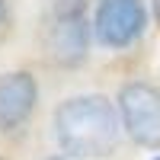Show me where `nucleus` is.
I'll use <instances>...</instances> for the list:
<instances>
[{
  "label": "nucleus",
  "mask_w": 160,
  "mask_h": 160,
  "mask_svg": "<svg viewBox=\"0 0 160 160\" xmlns=\"http://www.w3.org/2000/svg\"><path fill=\"white\" fill-rule=\"evenodd\" d=\"M45 48H48L51 61H58V64L83 61L87 58V16H83V10L80 7L61 10L48 29Z\"/></svg>",
  "instance_id": "obj_4"
},
{
  "label": "nucleus",
  "mask_w": 160,
  "mask_h": 160,
  "mask_svg": "<svg viewBox=\"0 0 160 160\" xmlns=\"http://www.w3.org/2000/svg\"><path fill=\"white\" fill-rule=\"evenodd\" d=\"M48 160H64V157H48Z\"/></svg>",
  "instance_id": "obj_8"
},
{
  "label": "nucleus",
  "mask_w": 160,
  "mask_h": 160,
  "mask_svg": "<svg viewBox=\"0 0 160 160\" xmlns=\"http://www.w3.org/2000/svg\"><path fill=\"white\" fill-rule=\"evenodd\" d=\"M148 13L141 0H99L96 7V38L109 48H125L144 32Z\"/></svg>",
  "instance_id": "obj_3"
},
{
  "label": "nucleus",
  "mask_w": 160,
  "mask_h": 160,
  "mask_svg": "<svg viewBox=\"0 0 160 160\" xmlns=\"http://www.w3.org/2000/svg\"><path fill=\"white\" fill-rule=\"evenodd\" d=\"M122 125L141 148H160V90L151 83H125L118 93Z\"/></svg>",
  "instance_id": "obj_2"
},
{
  "label": "nucleus",
  "mask_w": 160,
  "mask_h": 160,
  "mask_svg": "<svg viewBox=\"0 0 160 160\" xmlns=\"http://www.w3.org/2000/svg\"><path fill=\"white\" fill-rule=\"evenodd\" d=\"M55 138L58 148L71 157H106L118 141V118L112 102L96 93L64 99L55 112Z\"/></svg>",
  "instance_id": "obj_1"
},
{
  "label": "nucleus",
  "mask_w": 160,
  "mask_h": 160,
  "mask_svg": "<svg viewBox=\"0 0 160 160\" xmlns=\"http://www.w3.org/2000/svg\"><path fill=\"white\" fill-rule=\"evenodd\" d=\"M154 16H157V22H160V0H154Z\"/></svg>",
  "instance_id": "obj_6"
},
{
  "label": "nucleus",
  "mask_w": 160,
  "mask_h": 160,
  "mask_svg": "<svg viewBox=\"0 0 160 160\" xmlns=\"http://www.w3.org/2000/svg\"><path fill=\"white\" fill-rule=\"evenodd\" d=\"M0 19H3V0H0Z\"/></svg>",
  "instance_id": "obj_7"
},
{
  "label": "nucleus",
  "mask_w": 160,
  "mask_h": 160,
  "mask_svg": "<svg viewBox=\"0 0 160 160\" xmlns=\"http://www.w3.org/2000/svg\"><path fill=\"white\" fill-rule=\"evenodd\" d=\"M35 99H38V83L32 74L16 71L0 77V131H13L16 125H22L35 109Z\"/></svg>",
  "instance_id": "obj_5"
}]
</instances>
